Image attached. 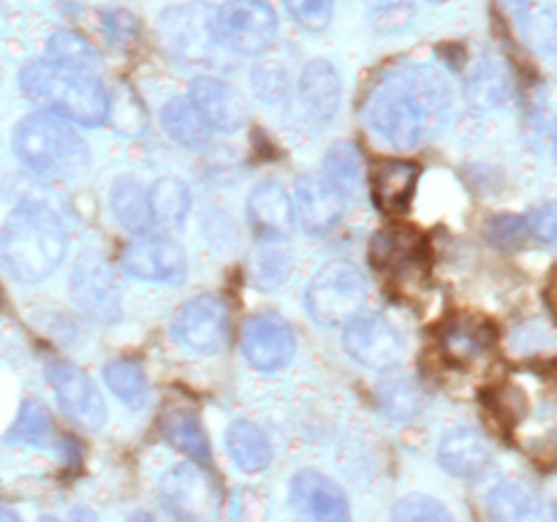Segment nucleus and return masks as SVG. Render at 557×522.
Instances as JSON below:
<instances>
[{
	"label": "nucleus",
	"mask_w": 557,
	"mask_h": 522,
	"mask_svg": "<svg viewBox=\"0 0 557 522\" xmlns=\"http://www.w3.org/2000/svg\"><path fill=\"white\" fill-rule=\"evenodd\" d=\"M455 109V90L438 69L424 63L389 71L368 98V123L392 147L411 150L444 130Z\"/></svg>",
	"instance_id": "1"
},
{
	"label": "nucleus",
	"mask_w": 557,
	"mask_h": 522,
	"mask_svg": "<svg viewBox=\"0 0 557 522\" xmlns=\"http://www.w3.org/2000/svg\"><path fill=\"white\" fill-rule=\"evenodd\" d=\"M69 248V232L54 210L27 201L0 228V259L14 281L33 286L52 275Z\"/></svg>",
	"instance_id": "2"
},
{
	"label": "nucleus",
	"mask_w": 557,
	"mask_h": 522,
	"mask_svg": "<svg viewBox=\"0 0 557 522\" xmlns=\"http://www.w3.org/2000/svg\"><path fill=\"white\" fill-rule=\"evenodd\" d=\"M22 92L60 120L98 125L109 114V96L96 71L65 60L44 58L20 74Z\"/></svg>",
	"instance_id": "3"
},
{
	"label": "nucleus",
	"mask_w": 557,
	"mask_h": 522,
	"mask_svg": "<svg viewBox=\"0 0 557 522\" xmlns=\"http://www.w3.org/2000/svg\"><path fill=\"white\" fill-rule=\"evenodd\" d=\"M14 152L30 172L41 177L74 179L90 166L85 139L65 120L49 112H33L14 128Z\"/></svg>",
	"instance_id": "4"
},
{
	"label": "nucleus",
	"mask_w": 557,
	"mask_h": 522,
	"mask_svg": "<svg viewBox=\"0 0 557 522\" xmlns=\"http://www.w3.org/2000/svg\"><path fill=\"white\" fill-rule=\"evenodd\" d=\"M368 299V281L348 261L321 266L305 291V308L321 326H346L357 319Z\"/></svg>",
	"instance_id": "5"
},
{
	"label": "nucleus",
	"mask_w": 557,
	"mask_h": 522,
	"mask_svg": "<svg viewBox=\"0 0 557 522\" xmlns=\"http://www.w3.org/2000/svg\"><path fill=\"white\" fill-rule=\"evenodd\" d=\"M277 36V14L267 0H226L212 20V38L237 54H261Z\"/></svg>",
	"instance_id": "6"
},
{
	"label": "nucleus",
	"mask_w": 557,
	"mask_h": 522,
	"mask_svg": "<svg viewBox=\"0 0 557 522\" xmlns=\"http://www.w3.org/2000/svg\"><path fill=\"white\" fill-rule=\"evenodd\" d=\"M215 482L196 462H180L161 478V504L177 522H210L218 509Z\"/></svg>",
	"instance_id": "7"
},
{
	"label": "nucleus",
	"mask_w": 557,
	"mask_h": 522,
	"mask_svg": "<svg viewBox=\"0 0 557 522\" xmlns=\"http://www.w3.org/2000/svg\"><path fill=\"white\" fill-rule=\"evenodd\" d=\"M232 315L226 302L212 294L188 299L172 321V335L180 346L194 353H218L226 348Z\"/></svg>",
	"instance_id": "8"
},
{
	"label": "nucleus",
	"mask_w": 557,
	"mask_h": 522,
	"mask_svg": "<svg viewBox=\"0 0 557 522\" xmlns=\"http://www.w3.org/2000/svg\"><path fill=\"white\" fill-rule=\"evenodd\" d=\"M71 297L76 308L98 324H114L123 313V299H120L112 270L96 250H87L76 261L74 275H71Z\"/></svg>",
	"instance_id": "9"
},
{
	"label": "nucleus",
	"mask_w": 557,
	"mask_h": 522,
	"mask_svg": "<svg viewBox=\"0 0 557 522\" xmlns=\"http://www.w3.org/2000/svg\"><path fill=\"white\" fill-rule=\"evenodd\" d=\"M343 346L370 370H392L406 359V340L389 319L379 313H359L343 332Z\"/></svg>",
	"instance_id": "10"
},
{
	"label": "nucleus",
	"mask_w": 557,
	"mask_h": 522,
	"mask_svg": "<svg viewBox=\"0 0 557 522\" xmlns=\"http://www.w3.org/2000/svg\"><path fill=\"white\" fill-rule=\"evenodd\" d=\"M123 270L128 275L141 277V281L156 283H177L188 272V259L185 250L163 234H136L123 248Z\"/></svg>",
	"instance_id": "11"
},
{
	"label": "nucleus",
	"mask_w": 557,
	"mask_h": 522,
	"mask_svg": "<svg viewBox=\"0 0 557 522\" xmlns=\"http://www.w3.org/2000/svg\"><path fill=\"white\" fill-rule=\"evenodd\" d=\"M294 522H351L346 493L319 471H299L288 487Z\"/></svg>",
	"instance_id": "12"
},
{
	"label": "nucleus",
	"mask_w": 557,
	"mask_h": 522,
	"mask_svg": "<svg viewBox=\"0 0 557 522\" xmlns=\"http://www.w3.org/2000/svg\"><path fill=\"white\" fill-rule=\"evenodd\" d=\"M243 353L261 373L283 370L297 353V337L288 321L275 313L250 315L243 326Z\"/></svg>",
	"instance_id": "13"
},
{
	"label": "nucleus",
	"mask_w": 557,
	"mask_h": 522,
	"mask_svg": "<svg viewBox=\"0 0 557 522\" xmlns=\"http://www.w3.org/2000/svg\"><path fill=\"white\" fill-rule=\"evenodd\" d=\"M47 378L58 395L60 408L85 430H101L107 422V402L90 375L69 362H49Z\"/></svg>",
	"instance_id": "14"
},
{
	"label": "nucleus",
	"mask_w": 557,
	"mask_h": 522,
	"mask_svg": "<svg viewBox=\"0 0 557 522\" xmlns=\"http://www.w3.org/2000/svg\"><path fill=\"white\" fill-rule=\"evenodd\" d=\"M294 217L302 223L305 232L310 234H330L341 223L346 201L343 196L315 174H302L294 185Z\"/></svg>",
	"instance_id": "15"
},
{
	"label": "nucleus",
	"mask_w": 557,
	"mask_h": 522,
	"mask_svg": "<svg viewBox=\"0 0 557 522\" xmlns=\"http://www.w3.org/2000/svg\"><path fill=\"white\" fill-rule=\"evenodd\" d=\"M188 101L210 130H237L245 123L243 96L215 76H196L188 87Z\"/></svg>",
	"instance_id": "16"
},
{
	"label": "nucleus",
	"mask_w": 557,
	"mask_h": 522,
	"mask_svg": "<svg viewBox=\"0 0 557 522\" xmlns=\"http://www.w3.org/2000/svg\"><path fill=\"white\" fill-rule=\"evenodd\" d=\"M248 217L253 232L261 237V243H277L294 226L292 196L286 194V188L281 183L264 179V183H259L250 190Z\"/></svg>",
	"instance_id": "17"
},
{
	"label": "nucleus",
	"mask_w": 557,
	"mask_h": 522,
	"mask_svg": "<svg viewBox=\"0 0 557 522\" xmlns=\"http://www.w3.org/2000/svg\"><path fill=\"white\" fill-rule=\"evenodd\" d=\"M438 460L446 473L457 478H482L493 468V446L471 427H455L438 446Z\"/></svg>",
	"instance_id": "18"
},
{
	"label": "nucleus",
	"mask_w": 557,
	"mask_h": 522,
	"mask_svg": "<svg viewBox=\"0 0 557 522\" xmlns=\"http://www.w3.org/2000/svg\"><path fill=\"white\" fill-rule=\"evenodd\" d=\"M299 101L313 123L335 120L343 101V82L330 60H310L299 74Z\"/></svg>",
	"instance_id": "19"
},
{
	"label": "nucleus",
	"mask_w": 557,
	"mask_h": 522,
	"mask_svg": "<svg viewBox=\"0 0 557 522\" xmlns=\"http://www.w3.org/2000/svg\"><path fill=\"white\" fill-rule=\"evenodd\" d=\"M419 174H422V169L413 161L392 158V161L379 163V169L373 172V179H370L379 210L386 212V215H403L413 201Z\"/></svg>",
	"instance_id": "20"
},
{
	"label": "nucleus",
	"mask_w": 557,
	"mask_h": 522,
	"mask_svg": "<svg viewBox=\"0 0 557 522\" xmlns=\"http://www.w3.org/2000/svg\"><path fill=\"white\" fill-rule=\"evenodd\" d=\"M226 446L232 460L245 473H259L272 462L270 438L264 435V430L256 427L253 422H245V419H239L226 430Z\"/></svg>",
	"instance_id": "21"
},
{
	"label": "nucleus",
	"mask_w": 557,
	"mask_h": 522,
	"mask_svg": "<svg viewBox=\"0 0 557 522\" xmlns=\"http://www.w3.org/2000/svg\"><path fill=\"white\" fill-rule=\"evenodd\" d=\"M161 433L174 449L188 455L190 462H196V465H207L210 462V440H207L205 427H201L199 417L194 411H169L161 419Z\"/></svg>",
	"instance_id": "22"
},
{
	"label": "nucleus",
	"mask_w": 557,
	"mask_h": 522,
	"mask_svg": "<svg viewBox=\"0 0 557 522\" xmlns=\"http://www.w3.org/2000/svg\"><path fill=\"white\" fill-rule=\"evenodd\" d=\"M11 440H22V444L38 446V449H58L63 444L60 433L54 430L52 413L47 411L41 400H25L20 408V417L9 430Z\"/></svg>",
	"instance_id": "23"
},
{
	"label": "nucleus",
	"mask_w": 557,
	"mask_h": 522,
	"mask_svg": "<svg viewBox=\"0 0 557 522\" xmlns=\"http://www.w3.org/2000/svg\"><path fill=\"white\" fill-rule=\"evenodd\" d=\"M112 212L123 228L134 234H147L152 226L150 204H147V190L136 179L120 177L112 185Z\"/></svg>",
	"instance_id": "24"
},
{
	"label": "nucleus",
	"mask_w": 557,
	"mask_h": 522,
	"mask_svg": "<svg viewBox=\"0 0 557 522\" xmlns=\"http://www.w3.org/2000/svg\"><path fill=\"white\" fill-rule=\"evenodd\" d=\"M147 204H150L152 223H163V226H180V223L188 217L190 190L183 179L161 177L152 183L150 190H147Z\"/></svg>",
	"instance_id": "25"
},
{
	"label": "nucleus",
	"mask_w": 557,
	"mask_h": 522,
	"mask_svg": "<svg viewBox=\"0 0 557 522\" xmlns=\"http://www.w3.org/2000/svg\"><path fill=\"white\" fill-rule=\"evenodd\" d=\"M161 123L177 145L190 147V150H199V147H205L210 141V128L199 117V112L190 107L188 98H172L163 107Z\"/></svg>",
	"instance_id": "26"
},
{
	"label": "nucleus",
	"mask_w": 557,
	"mask_h": 522,
	"mask_svg": "<svg viewBox=\"0 0 557 522\" xmlns=\"http://www.w3.org/2000/svg\"><path fill=\"white\" fill-rule=\"evenodd\" d=\"M103 381L109 389L114 391L117 400H123L128 408H145L150 400V384L141 370L139 362L134 359H114L103 368Z\"/></svg>",
	"instance_id": "27"
},
{
	"label": "nucleus",
	"mask_w": 557,
	"mask_h": 522,
	"mask_svg": "<svg viewBox=\"0 0 557 522\" xmlns=\"http://www.w3.org/2000/svg\"><path fill=\"white\" fill-rule=\"evenodd\" d=\"M422 256V239L408 228H386V232L375 234L373 245H370V259L375 266H406Z\"/></svg>",
	"instance_id": "28"
},
{
	"label": "nucleus",
	"mask_w": 557,
	"mask_h": 522,
	"mask_svg": "<svg viewBox=\"0 0 557 522\" xmlns=\"http://www.w3.org/2000/svg\"><path fill=\"white\" fill-rule=\"evenodd\" d=\"M424 402H428V397H424L422 386L413 378H406V375L386 378L379 386V406L384 408L386 417L397 419V422H408V419L419 417Z\"/></svg>",
	"instance_id": "29"
},
{
	"label": "nucleus",
	"mask_w": 557,
	"mask_h": 522,
	"mask_svg": "<svg viewBox=\"0 0 557 522\" xmlns=\"http://www.w3.org/2000/svg\"><path fill=\"white\" fill-rule=\"evenodd\" d=\"M487 511L493 522H544L539 504L520 484H498L487 495Z\"/></svg>",
	"instance_id": "30"
},
{
	"label": "nucleus",
	"mask_w": 557,
	"mask_h": 522,
	"mask_svg": "<svg viewBox=\"0 0 557 522\" xmlns=\"http://www.w3.org/2000/svg\"><path fill=\"white\" fill-rule=\"evenodd\" d=\"M324 172L326 183H330L343 199H346V196H357L359 188H362V156H359L357 147L348 145V141H341V145H335L326 152Z\"/></svg>",
	"instance_id": "31"
},
{
	"label": "nucleus",
	"mask_w": 557,
	"mask_h": 522,
	"mask_svg": "<svg viewBox=\"0 0 557 522\" xmlns=\"http://www.w3.org/2000/svg\"><path fill=\"white\" fill-rule=\"evenodd\" d=\"M493 332L473 319H457L444 332V351L455 362H471L479 353L487 351Z\"/></svg>",
	"instance_id": "32"
},
{
	"label": "nucleus",
	"mask_w": 557,
	"mask_h": 522,
	"mask_svg": "<svg viewBox=\"0 0 557 522\" xmlns=\"http://www.w3.org/2000/svg\"><path fill=\"white\" fill-rule=\"evenodd\" d=\"M292 275V253L277 243H261L250 256V281L259 288H277Z\"/></svg>",
	"instance_id": "33"
},
{
	"label": "nucleus",
	"mask_w": 557,
	"mask_h": 522,
	"mask_svg": "<svg viewBox=\"0 0 557 522\" xmlns=\"http://www.w3.org/2000/svg\"><path fill=\"white\" fill-rule=\"evenodd\" d=\"M392 522H455V517L435 498H428V495H406L392 509Z\"/></svg>",
	"instance_id": "34"
},
{
	"label": "nucleus",
	"mask_w": 557,
	"mask_h": 522,
	"mask_svg": "<svg viewBox=\"0 0 557 522\" xmlns=\"http://www.w3.org/2000/svg\"><path fill=\"white\" fill-rule=\"evenodd\" d=\"M47 58L52 60H65V63L87 65V69H96V52H92L90 44L85 38H79L76 33L60 30L49 38V52Z\"/></svg>",
	"instance_id": "35"
},
{
	"label": "nucleus",
	"mask_w": 557,
	"mask_h": 522,
	"mask_svg": "<svg viewBox=\"0 0 557 522\" xmlns=\"http://www.w3.org/2000/svg\"><path fill=\"white\" fill-rule=\"evenodd\" d=\"M286 5L297 25L313 33L324 30L335 14V0H286Z\"/></svg>",
	"instance_id": "36"
},
{
	"label": "nucleus",
	"mask_w": 557,
	"mask_h": 522,
	"mask_svg": "<svg viewBox=\"0 0 557 522\" xmlns=\"http://www.w3.org/2000/svg\"><path fill=\"white\" fill-rule=\"evenodd\" d=\"M487 232L490 237H493V243L506 245V248H517V245H522L528 237H531L525 217H515V215L493 217V221L487 223Z\"/></svg>",
	"instance_id": "37"
},
{
	"label": "nucleus",
	"mask_w": 557,
	"mask_h": 522,
	"mask_svg": "<svg viewBox=\"0 0 557 522\" xmlns=\"http://www.w3.org/2000/svg\"><path fill=\"white\" fill-rule=\"evenodd\" d=\"M528 223V232L531 237H536L539 243L544 245H553L555 243V232H557V210L553 201L542 204L539 210L531 212V217H525Z\"/></svg>",
	"instance_id": "38"
},
{
	"label": "nucleus",
	"mask_w": 557,
	"mask_h": 522,
	"mask_svg": "<svg viewBox=\"0 0 557 522\" xmlns=\"http://www.w3.org/2000/svg\"><path fill=\"white\" fill-rule=\"evenodd\" d=\"M234 520L237 522H264L267 520V498L256 489H239L234 498Z\"/></svg>",
	"instance_id": "39"
},
{
	"label": "nucleus",
	"mask_w": 557,
	"mask_h": 522,
	"mask_svg": "<svg viewBox=\"0 0 557 522\" xmlns=\"http://www.w3.org/2000/svg\"><path fill=\"white\" fill-rule=\"evenodd\" d=\"M103 27H107L109 38H112L114 44H123L136 33V20L128 11H107V14H103Z\"/></svg>",
	"instance_id": "40"
},
{
	"label": "nucleus",
	"mask_w": 557,
	"mask_h": 522,
	"mask_svg": "<svg viewBox=\"0 0 557 522\" xmlns=\"http://www.w3.org/2000/svg\"><path fill=\"white\" fill-rule=\"evenodd\" d=\"M71 522H96V514H92L90 509H76L74 517H71Z\"/></svg>",
	"instance_id": "41"
},
{
	"label": "nucleus",
	"mask_w": 557,
	"mask_h": 522,
	"mask_svg": "<svg viewBox=\"0 0 557 522\" xmlns=\"http://www.w3.org/2000/svg\"><path fill=\"white\" fill-rule=\"evenodd\" d=\"M128 522H158V520L150 514V511H136Z\"/></svg>",
	"instance_id": "42"
},
{
	"label": "nucleus",
	"mask_w": 557,
	"mask_h": 522,
	"mask_svg": "<svg viewBox=\"0 0 557 522\" xmlns=\"http://www.w3.org/2000/svg\"><path fill=\"white\" fill-rule=\"evenodd\" d=\"M0 522H22V520L14 514V511H9V509H3V506H0Z\"/></svg>",
	"instance_id": "43"
},
{
	"label": "nucleus",
	"mask_w": 557,
	"mask_h": 522,
	"mask_svg": "<svg viewBox=\"0 0 557 522\" xmlns=\"http://www.w3.org/2000/svg\"><path fill=\"white\" fill-rule=\"evenodd\" d=\"M41 522H58V520H52V517H44V520Z\"/></svg>",
	"instance_id": "44"
},
{
	"label": "nucleus",
	"mask_w": 557,
	"mask_h": 522,
	"mask_svg": "<svg viewBox=\"0 0 557 522\" xmlns=\"http://www.w3.org/2000/svg\"><path fill=\"white\" fill-rule=\"evenodd\" d=\"M433 3H446V0H433Z\"/></svg>",
	"instance_id": "45"
}]
</instances>
